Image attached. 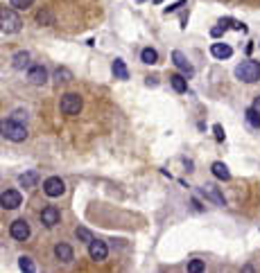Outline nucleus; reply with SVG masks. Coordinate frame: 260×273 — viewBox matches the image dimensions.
I'll use <instances>...</instances> for the list:
<instances>
[{
  "mask_svg": "<svg viewBox=\"0 0 260 273\" xmlns=\"http://www.w3.org/2000/svg\"><path fill=\"white\" fill-rule=\"evenodd\" d=\"M0 136L12 143H23L27 140V129L16 120H0Z\"/></svg>",
  "mask_w": 260,
  "mask_h": 273,
  "instance_id": "obj_1",
  "label": "nucleus"
},
{
  "mask_svg": "<svg viewBox=\"0 0 260 273\" xmlns=\"http://www.w3.org/2000/svg\"><path fill=\"white\" fill-rule=\"evenodd\" d=\"M20 27H23V20L16 14V9L14 7H2L0 9V30L7 34H16L20 32Z\"/></svg>",
  "mask_w": 260,
  "mask_h": 273,
  "instance_id": "obj_2",
  "label": "nucleus"
},
{
  "mask_svg": "<svg viewBox=\"0 0 260 273\" xmlns=\"http://www.w3.org/2000/svg\"><path fill=\"white\" fill-rule=\"evenodd\" d=\"M235 77L240 79V81H244V84H254V81H258L260 79V70H258V64L256 61H242L238 68H235Z\"/></svg>",
  "mask_w": 260,
  "mask_h": 273,
  "instance_id": "obj_3",
  "label": "nucleus"
},
{
  "mask_svg": "<svg viewBox=\"0 0 260 273\" xmlns=\"http://www.w3.org/2000/svg\"><path fill=\"white\" fill-rule=\"evenodd\" d=\"M59 109L64 115H77L79 111H82V97H79L77 93H66L61 102H59Z\"/></svg>",
  "mask_w": 260,
  "mask_h": 273,
  "instance_id": "obj_4",
  "label": "nucleus"
},
{
  "mask_svg": "<svg viewBox=\"0 0 260 273\" xmlns=\"http://www.w3.org/2000/svg\"><path fill=\"white\" fill-rule=\"evenodd\" d=\"M43 192H46L50 199H57V196H61L66 192V183L61 181L59 176H50V178L43 181Z\"/></svg>",
  "mask_w": 260,
  "mask_h": 273,
  "instance_id": "obj_5",
  "label": "nucleus"
},
{
  "mask_svg": "<svg viewBox=\"0 0 260 273\" xmlns=\"http://www.w3.org/2000/svg\"><path fill=\"white\" fill-rule=\"evenodd\" d=\"M88 255H91V260H95V262H104L106 260V255H109V246H106V241L95 240V237H93V240L88 241Z\"/></svg>",
  "mask_w": 260,
  "mask_h": 273,
  "instance_id": "obj_6",
  "label": "nucleus"
},
{
  "mask_svg": "<svg viewBox=\"0 0 260 273\" xmlns=\"http://www.w3.org/2000/svg\"><path fill=\"white\" fill-rule=\"evenodd\" d=\"M20 203H23V196L16 190H7V192L0 194V206L5 210H16V208H20Z\"/></svg>",
  "mask_w": 260,
  "mask_h": 273,
  "instance_id": "obj_7",
  "label": "nucleus"
},
{
  "mask_svg": "<svg viewBox=\"0 0 260 273\" xmlns=\"http://www.w3.org/2000/svg\"><path fill=\"white\" fill-rule=\"evenodd\" d=\"M9 235H12L14 240L18 241H25L30 237V224L25 219H16L12 221V226H9Z\"/></svg>",
  "mask_w": 260,
  "mask_h": 273,
  "instance_id": "obj_8",
  "label": "nucleus"
},
{
  "mask_svg": "<svg viewBox=\"0 0 260 273\" xmlns=\"http://www.w3.org/2000/svg\"><path fill=\"white\" fill-rule=\"evenodd\" d=\"M27 81L32 86H43L48 81V70L43 65H30V70H27Z\"/></svg>",
  "mask_w": 260,
  "mask_h": 273,
  "instance_id": "obj_9",
  "label": "nucleus"
},
{
  "mask_svg": "<svg viewBox=\"0 0 260 273\" xmlns=\"http://www.w3.org/2000/svg\"><path fill=\"white\" fill-rule=\"evenodd\" d=\"M172 64H174L176 68H179V70L183 72V75H188V77H192V75H195V68L190 65L188 59L183 57L181 50H174V52H172Z\"/></svg>",
  "mask_w": 260,
  "mask_h": 273,
  "instance_id": "obj_10",
  "label": "nucleus"
},
{
  "mask_svg": "<svg viewBox=\"0 0 260 273\" xmlns=\"http://www.w3.org/2000/svg\"><path fill=\"white\" fill-rule=\"evenodd\" d=\"M59 219H61V215H59V210L54 208V206H48V208H43V212H41V224L48 228L57 226Z\"/></svg>",
  "mask_w": 260,
  "mask_h": 273,
  "instance_id": "obj_11",
  "label": "nucleus"
},
{
  "mask_svg": "<svg viewBox=\"0 0 260 273\" xmlns=\"http://www.w3.org/2000/svg\"><path fill=\"white\" fill-rule=\"evenodd\" d=\"M54 255H57L59 262H66V264L75 260V253H72V248L68 246V244H64V241H59L57 246H54Z\"/></svg>",
  "mask_w": 260,
  "mask_h": 273,
  "instance_id": "obj_12",
  "label": "nucleus"
},
{
  "mask_svg": "<svg viewBox=\"0 0 260 273\" xmlns=\"http://www.w3.org/2000/svg\"><path fill=\"white\" fill-rule=\"evenodd\" d=\"M210 54H213L215 59H228L233 54V48L226 46V43H213V46H210Z\"/></svg>",
  "mask_w": 260,
  "mask_h": 273,
  "instance_id": "obj_13",
  "label": "nucleus"
},
{
  "mask_svg": "<svg viewBox=\"0 0 260 273\" xmlns=\"http://www.w3.org/2000/svg\"><path fill=\"white\" fill-rule=\"evenodd\" d=\"M12 65L16 68V70H25L27 65H30V52H25V50L16 52L12 59Z\"/></svg>",
  "mask_w": 260,
  "mask_h": 273,
  "instance_id": "obj_14",
  "label": "nucleus"
},
{
  "mask_svg": "<svg viewBox=\"0 0 260 273\" xmlns=\"http://www.w3.org/2000/svg\"><path fill=\"white\" fill-rule=\"evenodd\" d=\"M210 172H213V176H215V178H220V181H228V178H231V172H228V167L224 163H220V161L210 165Z\"/></svg>",
  "mask_w": 260,
  "mask_h": 273,
  "instance_id": "obj_15",
  "label": "nucleus"
},
{
  "mask_svg": "<svg viewBox=\"0 0 260 273\" xmlns=\"http://www.w3.org/2000/svg\"><path fill=\"white\" fill-rule=\"evenodd\" d=\"M113 75H116V79H120V81H127V79H129V70H127V65H124L122 59H116V61H113Z\"/></svg>",
  "mask_w": 260,
  "mask_h": 273,
  "instance_id": "obj_16",
  "label": "nucleus"
},
{
  "mask_svg": "<svg viewBox=\"0 0 260 273\" xmlns=\"http://www.w3.org/2000/svg\"><path fill=\"white\" fill-rule=\"evenodd\" d=\"M170 84H172V88H174L176 93L188 91V79L183 77V75H172V77H170Z\"/></svg>",
  "mask_w": 260,
  "mask_h": 273,
  "instance_id": "obj_17",
  "label": "nucleus"
},
{
  "mask_svg": "<svg viewBox=\"0 0 260 273\" xmlns=\"http://www.w3.org/2000/svg\"><path fill=\"white\" fill-rule=\"evenodd\" d=\"M202 192L208 196V199H213V201L217 203V206H226V203H224V199H222V194L217 192V188H213V185H206V188H204Z\"/></svg>",
  "mask_w": 260,
  "mask_h": 273,
  "instance_id": "obj_18",
  "label": "nucleus"
},
{
  "mask_svg": "<svg viewBox=\"0 0 260 273\" xmlns=\"http://www.w3.org/2000/svg\"><path fill=\"white\" fill-rule=\"evenodd\" d=\"M70 79H72V72L68 70V68H57V70H54V81H57V84H68Z\"/></svg>",
  "mask_w": 260,
  "mask_h": 273,
  "instance_id": "obj_19",
  "label": "nucleus"
},
{
  "mask_svg": "<svg viewBox=\"0 0 260 273\" xmlns=\"http://www.w3.org/2000/svg\"><path fill=\"white\" fill-rule=\"evenodd\" d=\"M140 59H143V64L154 65L156 61H158V54H156V50H152V48H145L143 52H140Z\"/></svg>",
  "mask_w": 260,
  "mask_h": 273,
  "instance_id": "obj_20",
  "label": "nucleus"
},
{
  "mask_svg": "<svg viewBox=\"0 0 260 273\" xmlns=\"http://www.w3.org/2000/svg\"><path fill=\"white\" fill-rule=\"evenodd\" d=\"M244 117H247V122L254 127V129H260V113H256L251 106H249L247 111H244Z\"/></svg>",
  "mask_w": 260,
  "mask_h": 273,
  "instance_id": "obj_21",
  "label": "nucleus"
},
{
  "mask_svg": "<svg viewBox=\"0 0 260 273\" xmlns=\"http://www.w3.org/2000/svg\"><path fill=\"white\" fill-rule=\"evenodd\" d=\"M75 235H77V240L86 241V244H88V241L93 240V233H91V230H88V228H84V226H79L77 230H75Z\"/></svg>",
  "mask_w": 260,
  "mask_h": 273,
  "instance_id": "obj_22",
  "label": "nucleus"
},
{
  "mask_svg": "<svg viewBox=\"0 0 260 273\" xmlns=\"http://www.w3.org/2000/svg\"><path fill=\"white\" fill-rule=\"evenodd\" d=\"M18 181H20V185H23V188H32L34 183H36V174H34V172H30V174H23Z\"/></svg>",
  "mask_w": 260,
  "mask_h": 273,
  "instance_id": "obj_23",
  "label": "nucleus"
},
{
  "mask_svg": "<svg viewBox=\"0 0 260 273\" xmlns=\"http://www.w3.org/2000/svg\"><path fill=\"white\" fill-rule=\"evenodd\" d=\"M18 267H20V271H34V262L27 257V255H23V257H18Z\"/></svg>",
  "mask_w": 260,
  "mask_h": 273,
  "instance_id": "obj_24",
  "label": "nucleus"
},
{
  "mask_svg": "<svg viewBox=\"0 0 260 273\" xmlns=\"http://www.w3.org/2000/svg\"><path fill=\"white\" fill-rule=\"evenodd\" d=\"M36 20H39L41 25H52V23H54V18H52L50 12H39L36 14Z\"/></svg>",
  "mask_w": 260,
  "mask_h": 273,
  "instance_id": "obj_25",
  "label": "nucleus"
},
{
  "mask_svg": "<svg viewBox=\"0 0 260 273\" xmlns=\"http://www.w3.org/2000/svg\"><path fill=\"white\" fill-rule=\"evenodd\" d=\"M32 2L34 0H9V7H14V9H27Z\"/></svg>",
  "mask_w": 260,
  "mask_h": 273,
  "instance_id": "obj_26",
  "label": "nucleus"
},
{
  "mask_svg": "<svg viewBox=\"0 0 260 273\" xmlns=\"http://www.w3.org/2000/svg\"><path fill=\"white\" fill-rule=\"evenodd\" d=\"M188 271H192V273L204 271V262L202 260H190L188 262Z\"/></svg>",
  "mask_w": 260,
  "mask_h": 273,
  "instance_id": "obj_27",
  "label": "nucleus"
},
{
  "mask_svg": "<svg viewBox=\"0 0 260 273\" xmlns=\"http://www.w3.org/2000/svg\"><path fill=\"white\" fill-rule=\"evenodd\" d=\"M213 131H215V138H217V143H222V140H224V129H222V124H215Z\"/></svg>",
  "mask_w": 260,
  "mask_h": 273,
  "instance_id": "obj_28",
  "label": "nucleus"
},
{
  "mask_svg": "<svg viewBox=\"0 0 260 273\" xmlns=\"http://www.w3.org/2000/svg\"><path fill=\"white\" fill-rule=\"evenodd\" d=\"M183 2H186V0H176L174 5H170L168 9H165V14H170V12H176V9H179V7H183Z\"/></svg>",
  "mask_w": 260,
  "mask_h": 273,
  "instance_id": "obj_29",
  "label": "nucleus"
},
{
  "mask_svg": "<svg viewBox=\"0 0 260 273\" xmlns=\"http://www.w3.org/2000/svg\"><path fill=\"white\" fill-rule=\"evenodd\" d=\"M222 34H224V27H222V25H217V27H213V30H210V36H222Z\"/></svg>",
  "mask_w": 260,
  "mask_h": 273,
  "instance_id": "obj_30",
  "label": "nucleus"
},
{
  "mask_svg": "<svg viewBox=\"0 0 260 273\" xmlns=\"http://www.w3.org/2000/svg\"><path fill=\"white\" fill-rule=\"evenodd\" d=\"M251 109H254L256 113H260V95H258V97L254 99V106H251Z\"/></svg>",
  "mask_w": 260,
  "mask_h": 273,
  "instance_id": "obj_31",
  "label": "nucleus"
},
{
  "mask_svg": "<svg viewBox=\"0 0 260 273\" xmlns=\"http://www.w3.org/2000/svg\"><path fill=\"white\" fill-rule=\"evenodd\" d=\"M154 2H156V5H161V2H163V0H154Z\"/></svg>",
  "mask_w": 260,
  "mask_h": 273,
  "instance_id": "obj_32",
  "label": "nucleus"
},
{
  "mask_svg": "<svg viewBox=\"0 0 260 273\" xmlns=\"http://www.w3.org/2000/svg\"><path fill=\"white\" fill-rule=\"evenodd\" d=\"M258 70H260V64H258Z\"/></svg>",
  "mask_w": 260,
  "mask_h": 273,
  "instance_id": "obj_33",
  "label": "nucleus"
}]
</instances>
